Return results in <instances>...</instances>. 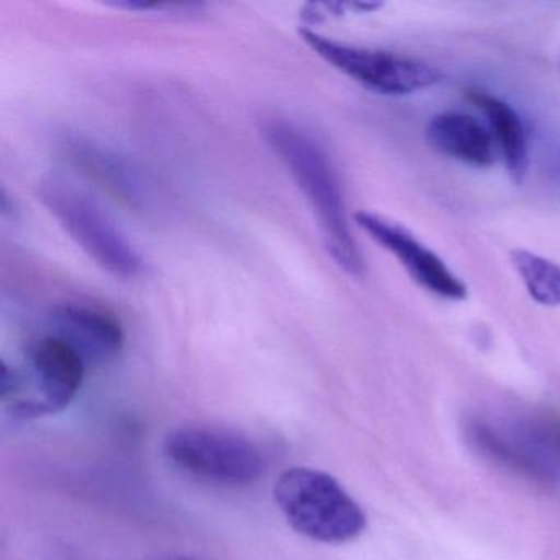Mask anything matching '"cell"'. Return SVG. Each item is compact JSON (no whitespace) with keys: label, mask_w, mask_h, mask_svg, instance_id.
Returning <instances> with one entry per match:
<instances>
[{"label":"cell","mask_w":560,"mask_h":560,"mask_svg":"<svg viewBox=\"0 0 560 560\" xmlns=\"http://www.w3.org/2000/svg\"><path fill=\"white\" fill-rule=\"evenodd\" d=\"M162 560H198V559H192V557H170V559H162Z\"/></svg>","instance_id":"15"},{"label":"cell","mask_w":560,"mask_h":560,"mask_svg":"<svg viewBox=\"0 0 560 560\" xmlns=\"http://www.w3.org/2000/svg\"><path fill=\"white\" fill-rule=\"evenodd\" d=\"M38 195L45 208L97 267L120 280H133L142 273L139 248L96 199L55 178L42 183Z\"/></svg>","instance_id":"4"},{"label":"cell","mask_w":560,"mask_h":560,"mask_svg":"<svg viewBox=\"0 0 560 560\" xmlns=\"http://www.w3.org/2000/svg\"><path fill=\"white\" fill-rule=\"evenodd\" d=\"M273 493L288 524L317 542H349L365 529L360 504L326 471L288 468L278 477Z\"/></svg>","instance_id":"2"},{"label":"cell","mask_w":560,"mask_h":560,"mask_svg":"<svg viewBox=\"0 0 560 560\" xmlns=\"http://www.w3.org/2000/svg\"><path fill=\"white\" fill-rule=\"evenodd\" d=\"M260 130L268 149L283 163L310 205L327 254L343 273L362 278L365 260L350 229L339 175L323 143L290 117H267Z\"/></svg>","instance_id":"1"},{"label":"cell","mask_w":560,"mask_h":560,"mask_svg":"<svg viewBox=\"0 0 560 560\" xmlns=\"http://www.w3.org/2000/svg\"><path fill=\"white\" fill-rule=\"evenodd\" d=\"M54 336L80 352L88 365H103L122 352L126 330L119 317L100 304L67 301L50 311Z\"/></svg>","instance_id":"8"},{"label":"cell","mask_w":560,"mask_h":560,"mask_svg":"<svg viewBox=\"0 0 560 560\" xmlns=\"http://www.w3.org/2000/svg\"><path fill=\"white\" fill-rule=\"evenodd\" d=\"M353 221L429 293L451 301H464L468 296L467 284L405 225L372 211L355 212Z\"/></svg>","instance_id":"7"},{"label":"cell","mask_w":560,"mask_h":560,"mask_svg":"<svg viewBox=\"0 0 560 560\" xmlns=\"http://www.w3.org/2000/svg\"><path fill=\"white\" fill-rule=\"evenodd\" d=\"M467 439L471 447L491 464L500 465L534 483L553 487L560 481V468L527 444L513 428L503 432L487 422L474 421L467 425Z\"/></svg>","instance_id":"10"},{"label":"cell","mask_w":560,"mask_h":560,"mask_svg":"<svg viewBox=\"0 0 560 560\" xmlns=\"http://www.w3.org/2000/svg\"><path fill=\"white\" fill-rule=\"evenodd\" d=\"M68 162L104 192L130 209L149 208L150 186L140 170L106 143L74 136L63 142Z\"/></svg>","instance_id":"9"},{"label":"cell","mask_w":560,"mask_h":560,"mask_svg":"<svg viewBox=\"0 0 560 560\" xmlns=\"http://www.w3.org/2000/svg\"><path fill=\"white\" fill-rule=\"evenodd\" d=\"M511 265L520 275L527 294L542 306H560V265L534 252L516 248Z\"/></svg>","instance_id":"13"},{"label":"cell","mask_w":560,"mask_h":560,"mask_svg":"<svg viewBox=\"0 0 560 560\" xmlns=\"http://www.w3.org/2000/svg\"><path fill=\"white\" fill-rule=\"evenodd\" d=\"M88 363L74 347L48 334L27 350V376L2 362L0 396L18 418H38L63 411L80 393Z\"/></svg>","instance_id":"3"},{"label":"cell","mask_w":560,"mask_h":560,"mask_svg":"<svg viewBox=\"0 0 560 560\" xmlns=\"http://www.w3.org/2000/svg\"><path fill=\"white\" fill-rule=\"evenodd\" d=\"M513 429L550 464L560 468V418L537 416L513 425Z\"/></svg>","instance_id":"14"},{"label":"cell","mask_w":560,"mask_h":560,"mask_svg":"<svg viewBox=\"0 0 560 560\" xmlns=\"http://www.w3.org/2000/svg\"><path fill=\"white\" fill-rule=\"evenodd\" d=\"M163 452L183 474L222 488H247L265 471V458L252 439L214 425H183L168 432Z\"/></svg>","instance_id":"5"},{"label":"cell","mask_w":560,"mask_h":560,"mask_svg":"<svg viewBox=\"0 0 560 560\" xmlns=\"http://www.w3.org/2000/svg\"><path fill=\"white\" fill-rule=\"evenodd\" d=\"M300 37L320 60L365 90L382 96H408L441 83L442 73L432 65L380 48L360 47L326 37L310 27Z\"/></svg>","instance_id":"6"},{"label":"cell","mask_w":560,"mask_h":560,"mask_svg":"<svg viewBox=\"0 0 560 560\" xmlns=\"http://www.w3.org/2000/svg\"><path fill=\"white\" fill-rule=\"evenodd\" d=\"M468 100L483 110L503 155L508 175L516 185H523L529 170V139L520 114L500 97L480 90L468 91Z\"/></svg>","instance_id":"12"},{"label":"cell","mask_w":560,"mask_h":560,"mask_svg":"<svg viewBox=\"0 0 560 560\" xmlns=\"http://www.w3.org/2000/svg\"><path fill=\"white\" fill-rule=\"evenodd\" d=\"M432 149L465 165L487 168L494 163V139L490 130L474 117L460 113H442L425 127Z\"/></svg>","instance_id":"11"}]
</instances>
